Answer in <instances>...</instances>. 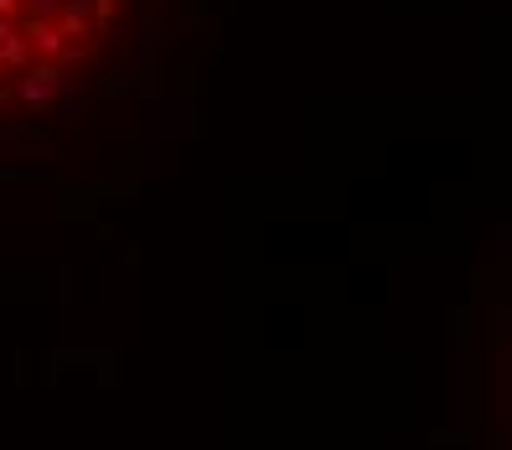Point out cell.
<instances>
[{"label": "cell", "instance_id": "cell-1", "mask_svg": "<svg viewBox=\"0 0 512 450\" xmlns=\"http://www.w3.org/2000/svg\"><path fill=\"white\" fill-rule=\"evenodd\" d=\"M140 0H0V130L88 94L130 47Z\"/></svg>", "mask_w": 512, "mask_h": 450}]
</instances>
